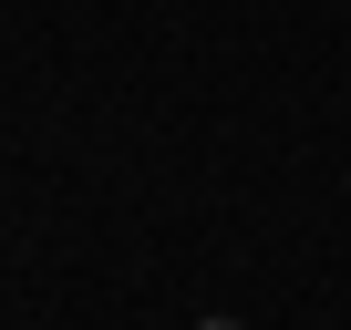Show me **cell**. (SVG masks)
<instances>
[{
    "label": "cell",
    "instance_id": "obj_1",
    "mask_svg": "<svg viewBox=\"0 0 351 330\" xmlns=\"http://www.w3.org/2000/svg\"><path fill=\"white\" fill-rule=\"evenodd\" d=\"M197 330H238V320H197Z\"/></svg>",
    "mask_w": 351,
    "mask_h": 330
}]
</instances>
